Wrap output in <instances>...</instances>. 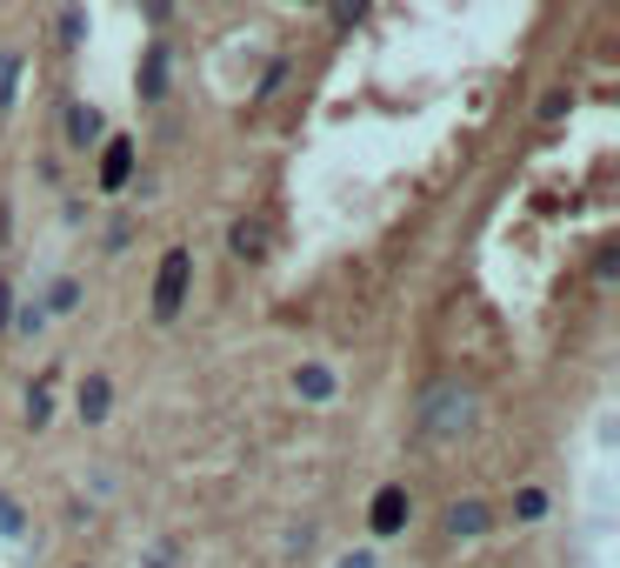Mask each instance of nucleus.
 I'll return each instance as SVG.
<instances>
[{"label": "nucleus", "instance_id": "nucleus-7", "mask_svg": "<svg viewBox=\"0 0 620 568\" xmlns=\"http://www.w3.org/2000/svg\"><path fill=\"white\" fill-rule=\"evenodd\" d=\"M127 181H134V141H127V134H114V141L101 147V188H108V194H121Z\"/></svg>", "mask_w": 620, "mask_h": 568}, {"label": "nucleus", "instance_id": "nucleus-12", "mask_svg": "<svg viewBox=\"0 0 620 568\" xmlns=\"http://www.w3.org/2000/svg\"><path fill=\"white\" fill-rule=\"evenodd\" d=\"M47 422H54V388L34 381V388H27V428H47Z\"/></svg>", "mask_w": 620, "mask_h": 568}, {"label": "nucleus", "instance_id": "nucleus-1", "mask_svg": "<svg viewBox=\"0 0 620 568\" xmlns=\"http://www.w3.org/2000/svg\"><path fill=\"white\" fill-rule=\"evenodd\" d=\"M467 428H474V388L433 381V388L420 394V409H414V435L433 442V448H448V442H461Z\"/></svg>", "mask_w": 620, "mask_h": 568}, {"label": "nucleus", "instance_id": "nucleus-13", "mask_svg": "<svg viewBox=\"0 0 620 568\" xmlns=\"http://www.w3.org/2000/svg\"><path fill=\"white\" fill-rule=\"evenodd\" d=\"M548 515V489H520L514 495V522H541Z\"/></svg>", "mask_w": 620, "mask_h": 568}, {"label": "nucleus", "instance_id": "nucleus-18", "mask_svg": "<svg viewBox=\"0 0 620 568\" xmlns=\"http://www.w3.org/2000/svg\"><path fill=\"white\" fill-rule=\"evenodd\" d=\"M80 34H87V14H80V8H74V14H67V21H60V47H67V54H74V47H80Z\"/></svg>", "mask_w": 620, "mask_h": 568}, {"label": "nucleus", "instance_id": "nucleus-4", "mask_svg": "<svg viewBox=\"0 0 620 568\" xmlns=\"http://www.w3.org/2000/svg\"><path fill=\"white\" fill-rule=\"evenodd\" d=\"M227 248H234V261H268L274 234H268V221H260V214H247V221L227 227Z\"/></svg>", "mask_w": 620, "mask_h": 568}, {"label": "nucleus", "instance_id": "nucleus-23", "mask_svg": "<svg viewBox=\"0 0 620 568\" xmlns=\"http://www.w3.org/2000/svg\"><path fill=\"white\" fill-rule=\"evenodd\" d=\"M340 568H381L374 555H340Z\"/></svg>", "mask_w": 620, "mask_h": 568}, {"label": "nucleus", "instance_id": "nucleus-24", "mask_svg": "<svg viewBox=\"0 0 620 568\" xmlns=\"http://www.w3.org/2000/svg\"><path fill=\"white\" fill-rule=\"evenodd\" d=\"M294 8H314V0H294Z\"/></svg>", "mask_w": 620, "mask_h": 568}, {"label": "nucleus", "instance_id": "nucleus-2", "mask_svg": "<svg viewBox=\"0 0 620 568\" xmlns=\"http://www.w3.org/2000/svg\"><path fill=\"white\" fill-rule=\"evenodd\" d=\"M188 288H194V255L188 248H167L160 268H154V321H181Z\"/></svg>", "mask_w": 620, "mask_h": 568}, {"label": "nucleus", "instance_id": "nucleus-22", "mask_svg": "<svg viewBox=\"0 0 620 568\" xmlns=\"http://www.w3.org/2000/svg\"><path fill=\"white\" fill-rule=\"evenodd\" d=\"M8 321H14V288L0 281V328H8Z\"/></svg>", "mask_w": 620, "mask_h": 568}, {"label": "nucleus", "instance_id": "nucleus-17", "mask_svg": "<svg viewBox=\"0 0 620 568\" xmlns=\"http://www.w3.org/2000/svg\"><path fill=\"white\" fill-rule=\"evenodd\" d=\"M47 308H54V314H67V308H80V281H54V294H47Z\"/></svg>", "mask_w": 620, "mask_h": 568}, {"label": "nucleus", "instance_id": "nucleus-5", "mask_svg": "<svg viewBox=\"0 0 620 568\" xmlns=\"http://www.w3.org/2000/svg\"><path fill=\"white\" fill-rule=\"evenodd\" d=\"M74 409H80V422H87V428H101V422L114 415V381H108V375H87V381H80V394H74Z\"/></svg>", "mask_w": 620, "mask_h": 568}, {"label": "nucleus", "instance_id": "nucleus-16", "mask_svg": "<svg viewBox=\"0 0 620 568\" xmlns=\"http://www.w3.org/2000/svg\"><path fill=\"white\" fill-rule=\"evenodd\" d=\"M0 535H27V515H21V502H8V495H0Z\"/></svg>", "mask_w": 620, "mask_h": 568}, {"label": "nucleus", "instance_id": "nucleus-9", "mask_svg": "<svg viewBox=\"0 0 620 568\" xmlns=\"http://www.w3.org/2000/svg\"><path fill=\"white\" fill-rule=\"evenodd\" d=\"M487 528H494L487 502H474V495H467V502H454V509H448V535H454V542H474V535H487Z\"/></svg>", "mask_w": 620, "mask_h": 568}, {"label": "nucleus", "instance_id": "nucleus-6", "mask_svg": "<svg viewBox=\"0 0 620 568\" xmlns=\"http://www.w3.org/2000/svg\"><path fill=\"white\" fill-rule=\"evenodd\" d=\"M134 88H140V101H160V94H167V41H147V47H140Z\"/></svg>", "mask_w": 620, "mask_h": 568}, {"label": "nucleus", "instance_id": "nucleus-11", "mask_svg": "<svg viewBox=\"0 0 620 568\" xmlns=\"http://www.w3.org/2000/svg\"><path fill=\"white\" fill-rule=\"evenodd\" d=\"M14 94H21V54L8 47L0 54V114H14Z\"/></svg>", "mask_w": 620, "mask_h": 568}, {"label": "nucleus", "instance_id": "nucleus-8", "mask_svg": "<svg viewBox=\"0 0 620 568\" xmlns=\"http://www.w3.org/2000/svg\"><path fill=\"white\" fill-rule=\"evenodd\" d=\"M101 127H108V121H101V108H94V101H67V147H80V154H87V147L101 141Z\"/></svg>", "mask_w": 620, "mask_h": 568}, {"label": "nucleus", "instance_id": "nucleus-10", "mask_svg": "<svg viewBox=\"0 0 620 568\" xmlns=\"http://www.w3.org/2000/svg\"><path fill=\"white\" fill-rule=\"evenodd\" d=\"M294 394H301V401H327V394H334V368H320V361H307V368L294 375Z\"/></svg>", "mask_w": 620, "mask_h": 568}, {"label": "nucleus", "instance_id": "nucleus-21", "mask_svg": "<svg viewBox=\"0 0 620 568\" xmlns=\"http://www.w3.org/2000/svg\"><path fill=\"white\" fill-rule=\"evenodd\" d=\"M140 568H173V542H160V548H154V555H147Z\"/></svg>", "mask_w": 620, "mask_h": 568}, {"label": "nucleus", "instance_id": "nucleus-20", "mask_svg": "<svg viewBox=\"0 0 620 568\" xmlns=\"http://www.w3.org/2000/svg\"><path fill=\"white\" fill-rule=\"evenodd\" d=\"M140 14H147L154 27H167V21H173V0H140Z\"/></svg>", "mask_w": 620, "mask_h": 568}, {"label": "nucleus", "instance_id": "nucleus-19", "mask_svg": "<svg viewBox=\"0 0 620 568\" xmlns=\"http://www.w3.org/2000/svg\"><path fill=\"white\" fill-rule=\"evenodd\" d=\"M567 108H574V94H567V88H554V94H548V101H541V121H561V114H567Z\"/></svg>", "mask_w": 620, "mask_h": 568}, {"label": "nucleus", "instance_id": "nucleus-14", "mask_svg": "<svg viewBox=\"0 0 620 568\" xmlns=\"http://www.w3.org/2000/svg\"><path fill=\"white\" fill-rule=\"evenodd\" d=\"M368 8H374V0H334V27H340V34H347V27H361Z\"/></svg>", "mask_w": 620, "mask_h": 568}, {"label": "nucleus", "instance_id": "nucleus-15", "mask_svg": "<svg viewBox=\"0 0 620 568\" xmlns=\"http://www.w3.org/2000/svg\"><path fill=\"white\" fill-rule=\"evenodd\" d=\"M8 328H21V335H41V328H47V308H41V301H27V308L8 321Z\"/></svg>", "mask_w": 620, "mask_h": 568}, {"label": "nucleus", "instance_id": "nucleus-3", "mask_svg": "<svg viewBox=\"0 0 620 568\" xmlns=\"http://www.w3.org/2000/svg\"><path fill=\"white\" fill-rule=\"evenodd\" d=\"M407 515H414V495L401 489V481H387V489L368 502V528H374V535H401V528H407Z\"/></svg>", "mask_w": 620, "mask_h": 568}]
</instances>
